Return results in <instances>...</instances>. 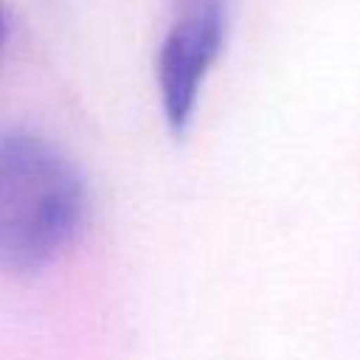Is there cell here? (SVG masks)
I'll use <instances>...</instances> for the list:
<instances>
[{"label": "cell", "mask_w": 360, "mask_h": 360, "mask_svg": "<svg viewBox=\"0 0 360 360\" xmlns=\"http://www.w3.org/2000/svg\"><path fill=\"white\" fill-rule=\"evenodd\" d=\"M87 217L76 163L28 129L0 132V270L37 273L59 259Z\"/></svg>", "instance_id": "1"}, {"label": "cell", "mask_w": 360, "mask_h": 360, "mask_svg": "<svg viewBox=\"0 0 360 360\" xmlns=\"http://www.w3.org/2000/svg\"><path fill=\"white\" fill-rule=\"evenodd\" d=\"M3 28H6V20H3V6H0V39H3Z\"/></svg>", "instance_id": "3"}, {"label": "cell", "mask_w": 360, "mask_h": 360, "mask_svg": "<svg viewBox=\"0 0 360 360\" xmlns=\"http://www.w3.org/2000/svg\"><path fill=\"white\" fill-rule=\"evenodd\" d=\"M236 0H166L169 22L155 53V82L169 129L183 135L202 84L225 51Z\"/></svg>", "instance_id": "2"}]
</instances>
